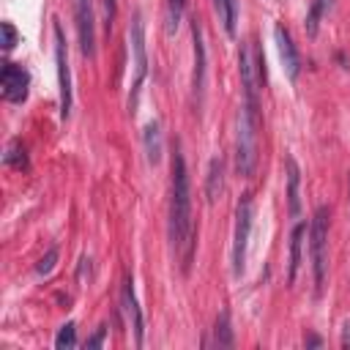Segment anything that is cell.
Here are the masks:
<instances>
[{"label": "cell", "instance_id": "cell-20", "mask_svg": "<svg viewBox=\"0 0 350 350\" xmlns=\"http://www.w3.org/2000/svg\"><path fill=\"white\" fill-rule=\"evenodd\" d=\"M5 164L16 167V170H25L27 167V156H25V148L19 142H11L8 145V153H5Z\"/></svg>", "mask_w": 350, "mask_h": 350}, {"label": "cell", "instance_id": "cell-2", "mask_svg": "<svg viewBox=\"0 0 350 350\" xmlns=\"http://www.w3.org/2000/svg\"><path fill=\"white\" fill-rule=\"evenodd\" d=\"M257 129H260V112L243 104L238 112V134H235V172L241 178H252L257 170Z\"/></svg>", "mask_w": 350, "mask_h": 350}, {"label": "cell", "instance_id": "cell-26", "mask_svg": "<svg viewBox=\"0 0 350 350\" xmlns=\"http://www.w3.org/2000/svg\"><path fill=\"white\" fill-rule=\"evenodd\" d=\"M342 347H350V323H345V331H342Z\"/></svg>", "mask_w": 350, "mask_h": 350}, {"label": "cell", "instance_id": "cell-8", "mask_svg": "<svg viewBox=\"0 0 350 350\" xmlns=\"http://www.w3.org/2000/svg\"><path fill=\"white\" fill-rule=\"evenodd\" d=\"M0 88H3V98L11 104H22L27 98V88H30V74L16 66V63H3V74H0Z\"/></svg>", "mask_w": 350, "mask_h": 350}, {"label": "cell", "instance_id": "cell-24", "mask_svg": "<svg viewBox=\"0 0 350 350\" xmlns=\"http://www.w3.org/2000/svg\"><path fill=\"white\" fill-rule=\"evenodd\" d=\"M101 8H104V22H107V30H109V27H112V22H115L118 3H115V0H101Z\"/></svg>", "mask_w": 350, "mask_h": 350}, {"label": "cell", "instance_id": "cell-6", "mask_svg": "<svg viewBox=\"0 0 350 350\" xmlns=\"http://www.w3.org/2000/svg\"><path fill=\"white\" fill-rule=\"evenodd\" d=\"M55 33V66H57V88H60V120H68L71 115V68H68V52L60 25H52Z\"/></svg>", "mask_w": 350, "mask_h": 350}, {"label": "cell", "instance_id": "cell-23", "mask_svg": "<svg viewBox=\"0 0 350 350\" xmlns=\"http://www.w3.org/2000/svg\"><path fill=\"white\" fill-rule=\"evenodd\" d=\"M0 27H3V49H14V44H16V30H14V25H11V22H3Z\"/></svg>", "mask_w": 350, "mask_h": 350}, {"label": "cell", "instance_id": "cell-1", "mask_svg": "<svg viewBox=\"0 0 350 350\" xmlns=\"http://www.w3.org/2000/svg\"><path fill=\"white\" fill-rule=\"evenodd\" d=\"M170 241L180 254V268L189 273L194 254V221H191V186L183 153H172V180H170Z\"/></svg>", "mask_w": 350, "mask_h": 350}, {"label": "cell", "instance_id": "cell-4", "mask_svg": "<svg viewBox=\"0 0 350 350\" xmlns=\"http://www.w3.org/2000/svg\"><path fill=\"white\" fill-rule=\"evenodd\" d=\"M129 41H131V63H134V79H131V93H129V109H131V112H137L139 90H142V82H145V77H148L145 22H142V14H139V11L131 16V25H129Z\"/></svg>", "mask_w": 350, "mask_h": 350}, {"label": "cell", "instance_id": "cell-27", "mask_svg": "<svg viewBox=\"0 0 350 350\" xmlns=\"http://www.w3.org/2000/svg\"><path fill=\"white\" fill-rule=\"evenodd\" d=\"M314 3H320L323 14H325V11H331V8H334V3H336V0H314Z\"/></svg>", "mask_w": 350, "mask_h": 350}, {"label": "cell", "instance_id": "cell-9", "mask_svg": "<svg viewBox=\"0 0 350 350\" xmlns=\"http://www.w3.org/2000/svg\"><path fill=\"white\" fill-rule=\"evenodd\" d=\"M273 38H276V49H279V60H282V68L290 79H298L301 74V55L293 44V36L284 25H276L273 27Z\"/></svg>", "mask_w": 350, "mask_h": 350}, {"label": "cell", "instance_id": "cell-11", "mask_svg": "<svg viewBox=\"0 0 350 350\" xmlns=\"http://www.w3.org/2000/svg\"><path fill=\"white\" fill-rule=\"evenodd\" d=\"M120 301H123V309L131 320V328H134V342L137 347L142 345V336H145V328H142V312L137 306V298H134V287H131V276H126L123 282V293H120Z\"/></svg>", "mask_w": 350, "mask_h": 350}, {"label": "cell", "instance_id": "cell-10", "mask_svg": "<svg viewBox=\"0 0 350 350\" xmlns=\"http://www.w3.org/2000/svg\"><path fill=\"white\" fill-rule=\"evenodd\" d=\"M191 44H194V74H191V90L200 98L202 85H205V41H202V27L194 19L191 22Z\"/></svg>", "mask_w": 350, "mask_h": 350}, {"label": "cell", "instance_id": "cell-17", "mask_svg": "<svg viewBox=\"0 0 350 350\" xmlns=\"http://www.w3.org/2000/svg\"><path fill=\"white\" fill-rule=\"evenodd\" d=\"M213 342L219 347H232V328H230V314L221 312L216 317V325H213Z\"/></svg>", "mask_w": 350, "mask_h": 350}, {"label": "cell", "instance_id": "cell-28", "mask_svg": "<svg viewBox=\"0 0 350 350\" xmlns=\"http://www.w3.org/2000/svg\"><path fill=\"white\" fill-rule=\"evenodd\" d=\"M306 345H309V347H320V339H317V336H309Z\"/></svg>", "mask_w": 350, "mask_h": 350}, {"label": "cell", "instance_id": "cell-22", "mask_svg": "<svg viewBox=\"0 0 350 350\" xmlns=\"http://www.w3.org/2000/svg\"><path fill=\"white\" fill-rule=\"evenodd\" d=\"M320 16H323L320 3H312L309 14H306V33H309V36H314V33H317V22H320Z\"/></svg>", "mask_w": 350, "mask_h": 350}, {"label": "cell", "instance_id": "cell-15", "mask_svg": "<svg viewBox=\"0 0 350 350\" xmlns=\"http://www.w3.org/2000/svg\"><path fill=\"white\" fill-rule=\"evenodd\" d=\"M142 139H145V156H148V161L150 164H159V159H161V131H159V123L156 120H150L145 126Z\"/></svg>", "mask_w": 350, "mask_h": 350}, {"label": "cell", "instance_id": "cell-3", "mask_svg": "<svg viewBox=\"0 0 350 350\" xmlns=\"http://www.w3.org/2000/svg\"><path fill=\"white\" fill-rule=\"evenodd\" d=\"M309 254H312V273H314V293H323L325 271H328V208L320 205L309 224Z\"/></svg>", "mask_w": 350, "mask_h": 350}, {"label": "cell", "instance_id": "cell-7", "mask_svg": "<svg viewBox=\"0 0 350 350\" xmlns=\"http://www.w3.org/2000/svg\"><path fill=\"white\" fill-rule=\"evenodd\" d=\"M74 19H77V38L79 52L85 57L96 55V19H93V3L90 0H74Z\"/></svg>", "mask_w": 350, "mask_h": 350}, {"label": "cell", "instance_id": "cell-18", "mask_svg": "<svg viewBox=\"0 0 350 350\" xmlns=\"http://www.w3.org/2000/svg\"><path fill=\"white\" fill-rule=\"evenodd\" d=\"M183 8H186V0H167V33L172 36L180 25V16H183Z\"/></svg>", "mask_w": 350, "mask_h": 350}, {"label": "cell", "instance_id": "cell-12", "mask_svg": "<svg viewBox=\"0 0 350 350\" xmlns=\"http://www.w3.org/2000/svg\"><path fill=\"white\" fill-rule=\"evenodd\" d=\"M284 172H287V202H290V216H301V170L293 156L284 159Z\"/></svg>", "mask_w": 350, "mask_h": 350}, {"label": "cell", "instance_id": "cell-14", "mask_svg": "<svg viewBox=\"0 0 350 350\" xmlns=\"http://www.w3.org/2000/svg\"><path fill=\"white\" fill-rule=\"evenodd\" d=\"M304 235H306V224L298 221L290 232V271H287V282L293 284L295 276H298V268H301V246H304Z\"/></svg>", "mask_w": 350, "mask_h": 350}, {"label": "cell", "instance_id": "cell-19", "mask_svg": "<svg viewBox=\"0 0 350 350\" xmlns=\"http://www.w3.org/2000/svg\"><path fill=\"white\" fill-rule=\"evenodd\" d=\"M77 345V325L74 323H66V325H60V331H57V336H55V347H74Z\"/></svg>", "mask_w": 350, "mask_h": 350}, {"label": "cell", "instance_id": "cell-13", "mask_svg": "<svg viewBox=\"0 0 350 350\" xmlns=\"http://www.w3.org/2000/svg\"><path fill=\"white\" fill-rule=\"evenodd\" d=\"M221 189H224V161H221V156H216V159H211L208 175H205V197H208V202H216Z\"/></svg>", "mask_w": 350, "mask_h": 350}, {"label": "cell", "instance_id": "cell-21", "mask_svg": "<svg viewBox=\"0 0 350 350\" xmlns=\"http://www.w3.org/2000/svg\"><path fill=\"white\" fill-rule=\"evenodd\" d=\"M55 262H57V246L46 249V254H44V257L38 260V265H36V273H38V276H49L52 268H55Z\"/></svg>", "mask_w": 350, "mask_h": 350}, {"label": "cell", "instance_id": "cell-25", "mask_svg": "<svg viewBox=\"0 0 350 350\" xmlns=\"http://www.w3.org/2000/svg\"><path fill=\"white\" fill-rule=\"evenodd\" d=\"M104 336H107V328L101 325V328H96V334L85 342V347H101V345H104Z\"/></svg>", "mask_w": 350, "mask_h": 350}, {"label": "cell", "instance_id": "cell-5", "mask_svg": "<svg viewBox=\"0 0 350 350\" xmlns=\"http://www.w3.org/2000/svg\"><path fill=\"white\" fill-rule=\"evenodd\" d=\"M252 194H243L235 208V238H232V273L241 276L246 268V246L252 235Z\"/></svg>", "mask_w": 350, "mask_h": 350}, {"label": "cell", "instance_id": "cell-16", "mask_svg": "<svg viewBox=\"0 0 350 350\" xmlns=\"http://www.w3.org/2000/svg\"><path fill=\"white\" fill-rule=\"evenodd\" d=\"M216 5H219V14H221V22H224L227 36H235V25H238V0H216Z\"/></svg>", "mask_w": 350, "mask_h": 350}]
</instances>
